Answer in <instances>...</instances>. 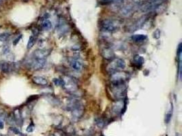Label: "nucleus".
Returning <instances> with one entry per match:
<instances>
[{
  "label": "nucleus",
  "mask_w": 182,
  "mask_h": 136,
  "mask_svg": "<svg viewBox=\"0 0 182 136\" xmlns=\"http://www.w3.org/2000/svg\"><path fill=\"white\" fill-rule=\"evenodd\" d=\"M36 40V37L34 36V35H32L31 36H30L29 41H28V42H27V49H30L31 48H32V46H33L34 44H35Z\"/></svg>",
  "instance_id": "6ab92c4d"
},
{
  "label": "nucleus",
  "mask_w": 182,
  "mask_h": 136,
  "mask_svg": "<svg viewBox=\"0 0 182 136\" xmlns=\"http://www.w3.org/2000/svg\"><path fill=\"white\" fill-rule=\"evenodd\" d=\"M69 65L73 70L76 71H81L83 69V64L82 62L77 58H70L69 59Z\"/></svg>",
  "instance_id": "9d476101"
},
{
  "label": "nucleus",
  "mask_w": 182,
  "mask_h": 136,
  "mask_svg": "<svg viewBox=\"0 0 182 136\" xmlns=\"http://www.w3.org/2000/svg\"><path fill=\"white\" fill-rule=\"evenodd\" d=\"M172 108L171 109V110H170L169 112H168L167 114H166V117H165V122L166 124H168V122H170V119H171V118H172Z\"/></svg>",
  "instance_id": "412c9836"
},
{
  "label": "nucleus",
  "mask_w": 182,
  "mask_h": 136,
  "mask_svg": "<svg viewBox=\"0 0 182 136\" xmlns=\"http://www.w3.org/2000/svg\"><path fill=\"white\" fill-rule=\"evenodd\" d=\"M0 2H1V0H0Z\"/></svg>",
  "instance_id": "cd10ccee"
},
{
  "label": "nucleus",
  "mask_w": 182,
  "mask_h": 136,
  "mask_svg": "<svg viewBox=\"0 0 182 136\" xmlns=\"http://www.w3.org/2000/svg\"><path fill=\"white\" fill-rule=\"evenodd\" d=\"M153 35H153V37H155V38H159L160 35V31H159L158 29L156 30V31L154 32V33H153Z\"/></svg>",
  "instance_id": "b1692460"
},
{
  "label": "nucleus",
  "mask_w": 182,
  "mask_h": 136,
  "mask_svg": "<svg viewBox=\"0 0 182 136\" xmlns=\"http://www.w3.org/2000/svg\"><path fill=\"white\" fill-rule=\"evenodd\" d=\"M62 87L70 94H75L78 91L79 87L75 79L70 76L64 75L62 78Z\"/></svg>",
  "instance_id": "f03ea898"
},
{
  "label": "nucleus",
  "mask_w": 182,
  "mask_h": 136,
  "mask_svg": "<svg viewBox=\"0 0 182 136\" xmlns=\"http://www.w3.org/2000/svg\"><path fill=\"white\" fill-rule=\"evenodd\" d=\"M70 110L71 111L73 117L75 119H79L84 114V106L79 101L72 102L69 106Z\"/></svg>",
  "instance_id": "39448f33"
},
{
  "label": "nucleus",
  "mask_w": 182,
  "mask_h": 136,
  "mask_svg": "<svg viewBox=\"0 0 182 136\" xmlns=\"http://www.w3.org/2000/svg\"><path fill=\"white\" fill-rule=\"evenodd\" d=\"M102 54L103 57L107 58V59H113L115 56L113 50L110 48H108V47L105 48L102 50Z\"/></svg>",
  "instance_id": "4468645a"
},
{
  "label": "nucleus",
  "mask_w": 182,
  "mask_h": 136,
  "mask_svg": "<svg viewBox=\"0 0 182 136\" xmlns=\"http://www.w3.org/2000/svg\"><path fill=\"white\" fill-rule=\"evenodd\" d=\"M51 53L50 50L47 49H37L34 52V58H38V59H45Z\"/></svg>",
  "instance_id": "1a4fd4ad"
},
{
  "label": "nucleus",
  "mask_w": 182,
  "mask_h": 136,
  "mask_svg": "<svg viewBox=\"0 0 182 136\" xmlns=\"http://www.w3.org/2000/svg\"><path fill=\"white\" fill-rule=\"evenodd\" d=\"M134 6L132 4H128L125 5L124 7H123L120 10V14L121 16L124 17H128L131 16L132 13L134 12Z\"/></svg>",
  "instance_id": "f8f14e48"
},
{
  "label": "nucleus",
  "mask_w": 182,
  "mask_h": 136,
  "mask_svg": "<svg viewBox=\"0 0 182 136\" xmlns=\"http://www.w3.org/2000/svg\"><path fill=\"white\" fill-rule=\"evenodd\" d=\"M32 81L36 84L40 86H46L48 84V80L42 76H34L32 78Z\"/></svg>",
  "instance_id": "ddd939ff"
},
{
  "label": "nucleus",
  "mask_w": 182,
  "mask_h": 136,
  "mask_svg": "<svg viewBox=\"0 0 182 136\" xmlns=\"http://www.w3.org/2000/svg\"><path fill=\"white\" fill-rule=\"evenodd\" d=\"M14 116L15 120H16V122L19 123V122H21L22 123V117H21V112L18 109H16L14 112Z\"/></svg>",
  "instance_id": "a211bd4d"
},
{
  "label": "nucleus",
  "mask_w": 182,
  "mask_h": 136,
  "mask_svg": "<svg viewBox=\"0 0 182 136\" xmlns=\"http://www.w3.org/2000/svg\"><path fill=\"white\" fill-rule=\"evenodd\" d=\"M34 130V126L33 124H30V125L28 126V127L27 128V129H26V131H27V132H29V133H31V132H32Z\"/></svg>",
  "instance_id": "4be33fe9"
},
{
  "label": "nucleus",
  "mask_w": 182,
  "mask_h": 136,
  "mask_svg": "<svg viewBox=\"0 0 182 136\" xmlns=\"http://www.w3.org/2000/svg\"><path fill=\"white\" fill-rule=\"evenodd\" d=\"M10 130L14 132L15 134H19L20 133V131H18V129H16V128H15V127H10Z\"/></svg>",
  "instance_id": "a878e982"
},
{
  "label": "nucleus",
  "mask_w": 182,
  "mask_h": 136,
  "mask_svg": "<svg viewBox=\"0 0 182 136\" xmlns=\"http://www.w3.org/2000/svg\"><path fill=\"white\" fill-rule=\"evenodd\" d=\"M10 36V34L8 33H3L0 35V41H6L8 38Z\"/></svg>",
  "instance_id": "aec40b11"
},
{
  "label": "nucleus",
  "mask_w": 182,
  "mask_h": 136,
  "mask_svg": "<svg viewBox=\"0 0 182 136\" xmlns=\"http://www.w3.org/2000/svg\"><path fill=\"white\" fill-rule=\"evenodd\" d=\"M111 95L115 99H122L126 94L127 87L125 83L123 84H111Z\"/></svg>",
  "instance_id": "7ed1b4c3"
},
{
  "label": "nucleus",
  "mask_w": 182,
  "mask_h": 136,
  "mask_svg": "<svg viewBox=\"0 0 182 136\" xmlns=\"http://www.w3.org/2000/svg\"><path fill=\"white\" fill-rule=\"evenodd\" d=\"M146 39H147V35H144V34H136V35H133L131 36L132 41L136 43L142 42V41H145Z\"/></svg>",
  "instance_id": "2eb2a0df"
},
{
  "label": "nucleus",
  "mask_w": 182,
  "mask_h": 136,
  "mask_svg": "<svg viewBox=\"0 0 182 136\" xmlns=\"http://www.w3.org/2000/svg\"><path fill=\"white\" fill-rule=\"evenodd\" d=\"M128 79V75L126 73L117 71L111 75V84H123L125 83L126 80Z\"/></svg>",
  "instance_id": "423d86ee"
},
{
  "label": "nucleus",
  "mask_w": 182,
  "mask_h": 136,
  "mask_svg": "<svg viewBox=\"0 0 182 136\" xmlns=\"http://www.w3.org/2000/svg\"><path fill=\"white\" fill-rule=\"evenodd\" d=\"M42 27L45 31H49L52 28V23L49 20L45 19L42 23Z\"/></svg>",
  "instance_id": "f3484780"
},
{
  "label": "nucleus",
  "mask_w": 182,
  "mask_h": 136,
  "mask_svg": "<svg viewBox=\"0 0 182 136\" xmlns=\"http://www.w3.org/2000/svg\"><path fill=\"white\" fill-rule=\"evenodd\" d=\"M105 1H114V0H105Z\"/></svg>",
  "instance_id": "bb28decb"
},
{
  "label": "nucleus",
  "mask_w": 182,
  "mask_h": 136,
  "mask_svg": "<svg viewBox=\"0 0 182 136\" xmlns=\"http://www.w3.org/2000/svg\"><path fill=\"white\" fill-rule=\"evenodd\" d=\"M144 58L140 55H136L133 58V64L136 67H141L144 63Z\"/></svg>",
  "instance_id": "dca6fc26"
},
{
  "label": "nucleus",
  "mask_w": 182,
  "mask_h": 136,
  "mask_svg": "<svg viewBox=\"0 0 182 136\" xmlns=\"http://www.w3.org/2000/svg\"><path fill=\"white\" fill-rule=\"evenodd\" d=\"M119 27H120V22L119 20L111 18H105L100 22L101 29L107 32L116 31L119 29Z\"/></svg>",
  "instance_id": "20e7f679"
},
{
  "label": "nucleus",
  "mask_w": 182,
  "mask_h": 136,
  "mask_svg": "<svg viewBox=\"0 0 182 136\" xmlns=\"http://www.w3.org/2000/svg\"><path fill=\"white\" fill-rule=\"evenodd\" d=\"M147 18L146 16H143L141 17L139 19H138L136 22H134L133 24L129 27V31L133 32L135 31H137L138 29H139L140 28H141L144 25V24L145 23V22L147 21Z\"/></svg>",
  "instance_id": "6e6552de"
},
{
  "label": "nucleus",
  "mask_w": 182,
  "mask_h": 136,
  "mask_svg": "<svg viewBox=\"0 0 182 136\" xmlns=\"http://www.w3.org/2000/svg\"><path fill=\"white\" fill-rule=\"evenodd\" d=\"M4 128V122L1 118V116H0V129H3Z\"/></svg>",
  "instance_id": "393cba45"
},
{
  "label": "nucleus",
  "mask_w": 182,
  "mask_h": 136,
  "mask_svg": "<svg viewBox=\"0 0 182 136\" xmlns=\"http://www.w3.org/2000/svg\"><path fill=\"white\" fill-rule=\"evenodd\" d=\"M21 37H22V35H20L19 36L17 37V38H16V39H14V41H13V44H14V46H16V45L18 43V41H19L20 39H21Z\"/></svg>",
  "instance_id": "5701e85b"
},
{
  "label": "nucleus",
  "mask_w": 182,
  "mask_h": 136,
  "mask_svg": "<svg viewBox=\"0 0 182 136\" xmlns=\"http://www.w3.org/2000/svg\"><path fill=\"white\" fill-rule=\"evenodd\" d=\"M126 67V62L123 58H113L111 61L108 64L106 69L110 74H113L117 71H120Z\"/></svg>",
  "instance_id": "f257e3e1"
},
{
  "label": "nucleus",
  "mask_w": 182,
  "mask_h": 136,
  "mask_svg": "<svg viewBox=\"0 0 182 136\" xmlns=\"http://www.w3.org/2000/svg\"><path fill=\"white\" fill-rule=\"evenodd\" d=\"M46 64L45 59H38V58H34L31 61L29 62L30 67L33 69L34 70H40L44 67Z\"/></svg>",
  "instance_id": "0eeeda50"
},
{
  "label": "nucleus",
  "mask_w": 182,
  "mask_h": 136,
  "mask_svg": "<svg viewBox=\"0 0 182 136\" xmlns=\"http://www.w3.org/2000/svg\"><path fill=\"white\" fill-rule=\"evenodd\" d=\"M15 68V65L13 63L8 61L0 62V69L4 73H10Z\"/></svg>",
  "instance_id": "9b49d317"
}]
</instances>
